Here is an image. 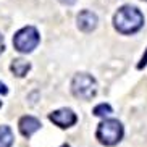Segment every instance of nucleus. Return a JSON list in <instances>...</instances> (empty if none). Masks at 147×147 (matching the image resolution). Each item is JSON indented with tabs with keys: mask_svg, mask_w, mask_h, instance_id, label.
<instances>
[{
	"mask_svg": "<svg viewBox=\"0 0 147 147\" xmlns=\"http://www.w3.org/2000/svg\"><path fill=\"white\" fill-rule=\"evenodd\" d=\"M113 26L121 34H134L144 26V15L133 5H123L113 16Z\"/></svg>",
	"mask_w": 147,
	"mask_h": 147,
	"instance_id": "nucleus-1",
	"label": "nucleus"
},
{
	"mask_svg": "<svg viewBox=\"0 0 147 147\" xmlns=\"http://www.w3.org/2000/svg\"><path fill=\"white\" fill-rule=\"evenodd\" d=\"M123 125H121L118 120H113V118H108V120H104L97 128V139H99L100 144L104 146H115L121 141L123 138Z\"/></svg>",
	"mask_w": 147,
	"mask_h": 147,
	"instance_id": "nucleus-2",
	"label": "nucleus"
},
{
	"mask_svg": "<svg viewBox=\"0 0 147 147\" xmlns=\"http://www.w3.org/2000/svg\"><path fill=\"white\" fill-rule=\"evenodd\" d=\"M40 42L39 31L34 26H24L18 31L13 37V45L18 52L21 53H29L32 52Z\"/></svg>",
	"mask_w": 147,
	"mask_h": 147,
	"instance_id": "nucleus-3",
	"label": "nucleus"
},
{
	"mask_svg": "<svg viewBox=\"0 0 147 147\" xmlns=\"http://www.w3.org/2000/svg\"><path fill=\"white\" fill-rule=\"evenodd\" d=\"M71 91L76 97L91 100L97 94V81L87 73H78L71 81Z\"/></svg>",
	"mask_w": 147,
	"mask_h": 147,
	"instance_id": "nucleus-4",
	"label": "nucleus"
},
{
	"mask_svg": "<svg viewBox=\"0 0 147 147\" xmlns=\"http://www.w3.org/2000/svg\"><path fill=\"white\" fill-rule=\"evenodd\" d=\"M49 120L52 121L53 125H57L58 128H71V126L78 121L76 113L71 108H58L55 112H52L49 115Z\"/></svg>",
	"mask_w": 147,
	"mask_h": 147,
	"instance_id": "nucleus-5",
	"label": "nucleus"
},
{
	"mask_svg": "<svg viewBox=\"0 0 147 147\" xmlns=\"http://www.w3.org/2000/svg\"><path fill=\"white\" fill-rule=\"evenodd\" d=\"M97 15L92 13L91 10H82L79 11L78 16H76V24H78V29L82 32H92V31L97 28Z\"/></svg>",
	"mask_w": 147,
	"mask_h": 147,
	"instance_id": "nucleus-6",
	"label": "nucleus"
},
{
	"mask_svg": "<svg viewBox=\"0 0 147 147\" xmlns=\"http://www.w3.org/2000/svg\"><path fill=\"white\" fill-rule=\"evenodd\" d=\"M18 126H20V133H21L24 138H31L36 131L40 129L42 125H40V121L34 117H23L21 120H20V123H18Z\"/></svg>",
	"mask_w": 147,
	"mask_h": 147,
	"instance_id": "nucleus-7",
	"label": "nucleus"
},
{
	"mask_svg": "<svg viewBox=\"0 0 147 147\" xmlns=\"http://www.w3.org/2000/svg\"><path fill=\"white\" fill-rule=\"evenodd\" d=\"M10 69H11V73L18 78H23V76H26L28 71L31 69V63L26 60H23V58H15L11 61V65H10Z\"/></svg>",
	"mask_w": 147,
	"mask_h": 147,
	"instance_id": "nucleus-8",
	"label": "nucleus"
},
{
	"mask_svg": "<svg viewBox=\"0 0 147 147\" xmlns=\"http://www.w3.org/2000/svg\"><path fill=\"white\" fill-rule=\"evenodd\" d=\"M13 139V133L8 126H0V147H11Z\"/></svg>",
	"mask_w": 147,
	"mask_h": 147,
	"instance_id": "nucleus-9",
	"label": "nucleus"
},
{
	"mask_svg": "<svg viewBox=\"0 0 147 147\" xmlns=\"http://www.w3.org/2000/svg\"><path fill=\"white\" fill-rule=\"evenodd\" d=\"M110 113H113V108L108 104H99L94 108V115L95 117H108Z\"/></svg>",
	"mask_w": 147,
	"mask_h": 147,
	"instance_id": "nucleus-10",
	"label": "nucleus"
},
{
	"mask_svg": "<svg viewBox=\"0 0 147 147\" xmlns=\"http://www.w3.org/2000/svg\"><path fill=\"white\" fill-rule=\"evenodd\" d=\"M146 65H147V50H146V53L142 55V58H141V61L138 63V68H139V69H142Z\"/></svg>",
	"mask_w": 147,
	"mask_h": 147,
	"instance_id": "nucleus-11",
	"label": "nucleus"
},
{
	"mask_svg": "<svg viewBox=\"0 0 147 147\" xmlns=\"http://www.w3.org/2000/svg\"><path fill=\"white\" fill-rule=\"evenodd\" d=\"M5 94H8V89H7L3 82H0V95H5Z\"/></svg>",
	"mask_w": 147,
	"mask_h": 147,
	"instance_id": "nucleus-12",
	"label": "nucleus"
},
{
	"mask_svg": "<svg viewBox=\"0 0 147 147\" xmlns=\"http://www.w3.org/2000/svg\"><path fill=\"white\" fill-rule=\"evenodd\" d=\"M58 2H60V3H63V5H74L76 3V2H78V0H58Z\"/></svg>",
	"mask_w": 147,
	"mask_h": 147,
	"instance_id": "nucleus-13",
	"label": "nucleus"
},
{
	"mask_svg": "<svg viewBox=\"0 0 147 147\" xmlns=\"http://www.w3.org/2000/svg\"><path fill=\"white\" fill-rule=\"evenodd\" d=\"M3 49H5V44H3V37H2V34H0V53L3 52Z\"/></svg>",
	"mask_w": 147,
	"mask_h": 147,
	"instance_id": "nucleus-14",
	"label": "nucleus"
},
{
	"mask_svg": "<svg viewBox=\"0 0 147 147\" xmlns=\"http://www.w3.org/2000/svg\"><path fill=\"white\" fill-rule=\"evenodd\" d=\"M61 147H71V146H68V144H65V146H61Z\"/></svg>",
	"mask_w": 147,
	"mask_h": 147,
	"instance_id": "nucleus-15",
	"label": "nucleus"
}]
</instances>
